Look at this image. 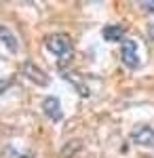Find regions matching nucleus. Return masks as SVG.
Returning a JSON list of instances; mask_svg holds the SVG:
<instances>
[{
  "mask_svg": "<svg viewBox=\"0 0 154 158\" xmlns=\"http://www.w3.org/2000/svg\"><path fill=\"white\" fill-rule=\"evenodd\" d=\"M49 53H53L55 57L59 59H70L72 53H74V44H72V38L63 32H57V34H51L45 40Z\"/></svg>",
  "mask_w": 154,
  "mask_h": 158,
  "instance_id": "obj_1",
  "label": "nucleus"
},
{
  "mask_svg": "<svg viewBox=\"0 0 154 158\" xmlns=\"http://www.w3.org/2000/svg\"><path fill=\"white\" fill-rule=\"evenodd\" d=\"M120 57H122V63H125L127 68H131V70L139 68L137 42H135V40H129V38H125V40L120 42Z\"/></svg>",
  "mask_w": 154,
  "mask_h": 158,
  "instance_id": "obj_2",
  "label": "nucleus"
},
{
  "mask_svg": "<svg viewBox=\"0 0 154 158\" xmlns=\"http://www.w3.org/2000/svg\"><path fill=\"white\" fill-rule=\"evenodd\" d=\"M24 76L28 78V80H32L34 85H38V86H47L49 85V76H47V72H42L36 63H32V61H25L24 63Z\"/></svg>",
  "mask_w": 154,
  "mask_h": 158,
  "instance_id": "obj_3",
  "label": "nucleus"
},
{
  "mask_svg": "<svg viewBox=\"0 0 154 158\" xmlns=\"http://www.w3.org/2000/svg\"><path fill=\"white\" fill-rule=\"evenodd\" d=\"M131 141L143 148H154V129L150 127H137L131 133Z\"/></svg>",
  "mask_w": 154,
  "mask_h": 158,
  "instance_id": "obj_4",
  "label": "nucleus"
},
{
  "mask_svg": "<svg viewBox=\"0 0 154 158\" xmlns=\"http://www.w3.org/2000/svg\"><path fill=\"white\" fill-rule=\"evenodd\" d=\"M42 112H45V116H49L53 122L61 120V116H63V112H61V103L57 97H47L42 101Z\"/></svg>",
  "mask_w": 154,
  "mask_h": 158,
  "instance_id": "obj_5",
  "label": "nucleus"
},
{
  "mask_svg": "<svg viewBox=\"0 0 154 158\" xmlns=\"http://www.w3.org/2000/svg\"><path fill=\"white\" fill-rule=\"evenodd\" d=\"M101 36L108 42H122V36H125V25L114 23V25H106L101 30Z\"/></svg>",
  "mask_w": 154,
  "mask_h": 158,
  "instance_id": "obj_6",
  "label": "nucleus"
},
{
  "mask_svg": "<svg viewBox=\"0 0 154 158\" xmlns=\"http://www.w3.org/2000/svg\"><path fill=\"white\" fill-rule=\"evenodd\" d=\"M0 42L11 51V53H17L19 51V40H17V36L13 34L6 25H0Z\"/></svg>",
  "mask_w": 154,
  "mask_h": 158,
  "instance_id": "obj_7",
  "label": "nucleus"
},
{
  "mask_svg": "<svg viewBox=\"0 0 154 158\" xmlns=\"http://www.w3.org/2000/svg\"><path fill=\"white\" fill-rule=\"evenodd\" d=\"M139 6L148 13H154V2H139Z\"/></svg>",
  "mask_w": 154,
  "mask_h": 158,
  "instance_id": "obj_8",
  "label": "nucleus"
},
{
  "mask_svg": "<svg viewBox=\"0 0 154 158\" xmlns=\"http://www.w3.org/2000/svg\"><path fill=\"white\" fill-rule=\"evenodd\" d=\"M9 86H11V80H0V93H4Z\"/></svg>",
  "mask_w": 154,
  "mask_h": 158,
  "instance_id": "obj_9",
  "label": "nucleus"
},
{
  "mask_svg": "<svg viewBox=\"0 0 154 158\" xmlns=\"http://www.w3.org/2000/svg\"><path fill=\"white\" fill-rule=\"evenodd\" d=\"M148 38H150V42H152V47H154V23L148 27Z\"/></svg>",
  "mask_w": 154,
  "mask_h": 158,
  "instance_id": "obj_10",
  "label": "nucleus"
}]
</instances>
